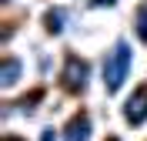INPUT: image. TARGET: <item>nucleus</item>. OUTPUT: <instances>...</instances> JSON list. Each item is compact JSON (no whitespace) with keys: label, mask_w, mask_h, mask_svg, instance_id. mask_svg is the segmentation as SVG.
<instances>
[{"label":"nucleus","mask_w":147,"mask_h":141,"mask_svg":"<svg viewBox=\"0 0 147 141\" xmlns=\"http://www.w3.org/2000/svg\"><path fill=\"white\" fill-rule=\"evenodd\" d=\"M134 27H137L140 44H147V7H140L137 14H134Z\"/></svg>","instance_id":"nucleus-6"},{"label":"nucleus","mask_w":147,"mask_h":141,"mask_svg":"<svg viewBox=\"0 0 147 141\" xmlns=\"http://www.w3.org/2000/svg\"><path fill=\"white\" fill-rule=\"evenodd\" d=\"M44 24H47V30L60 34V27H64V14H60V10H50V14L44 17Z\"/></svg>","instance_id":"nucleus-7"},{"label":"nucleus","mask_w":147,"mask_h":141,"mask_svg":"<svg viewBox=\"0 0 147 141\" xmlns=\"http://www.w3.org/2000/svg\"><path fill=\"white\" fill-rule=\"evenodd\" d=\"M124 121L130 128H140L147 121V84H137L134 94L127 97V104H124Z\"/></svg>","instance_id":"nucleus-3"},{"label":"nucleus","mask_w":147,"mask_h":141,"mask_svg":"<svg viewBox=\"0 0 147 141\" xmlns=\"http://www.w3.org/2000/svg\"><path fill=\"white\" fill-rule=\"evenodd\" d=\"M104 3H117V0H90V7H104Z\"/></svg>","instance_id":"nucleus-9"},{"label":"nucleus","mask_w":147,"mask_h":141,"mask_svg":"<svg viewBox=\"0 0 147 141\" xmlns=\"http://www.w3.org/2000/svg\"><path fill=\"white\" fill-rule=\"evenodd\" d=\"M90 131H94L90 118L80 111V114H74L70 121H67V128H64V141H90Z\"/></svg>","instance_id":"nucleus-4"},{"label":"nucleus","mask_w":147,"mask_h":141,"mask_svg":"<svg viewBox=\"0 0 147 141\" xmlns=\"http://www.w3.org/2000/svg\"><path fill=\"white\" fill-rule=\"evenodd\" d=\"M107 141H120V138H107Z\"/></svg>","instance_id":"nucleus-11"},{"label":"nucleus","mask_w":147,"mask_h":141,"mask_svg":"<svg viewBox=\"0 0 147 141\" xmlns=\"http://www.w3.org/2000/svg\"><path fill=\"white\" fill-rule=\"evenodd\" d=\"M40 141H57V131H54V128H47V131L40 134Z\"/></svg>","instance_id":"nucleus-8"},{"label":"nucleus","mask_w":147,"mask_h":141,"mask_svg":"<svg viewBox=\"0 0 147 141\" xmlns=\"http://www.w3.org/2000/svg\"><path fill=\"white\" fill-rule=\"evenodd\" d=\"M17 77H20V61L17 57H7V61H3V74H0V87H13L17 84Z\"/></svg>","instance_id":"nucleus-5"},{"label":"nucleus","mask_w":147,"mask_h":141,"mask_svg":"<svg viewBox=\"0 0 147 141\" xmlns=\"http://www.w3.org/2000/svg\"><path fill=\"white\" fill-rule=\"evenodd\" d=\"M7 141H24V138H7Z\"/></svg>","instance_id":"nucleus-10"},{"label":"nucleus","mask_w":147,"mask_h":141,"mask_svg":"<svg viewBox=\"0 0 147 141\" xmlns=\"http://www.w3.org/2000/svg\"><path fill=\"white\" fill-rule=\"evenodd\" d=\"M87 81H90V64L80 61V57H67V67H64V74H60V84L77 94V91L87 87Z\"/></svg>","instance_id":"nucleus-2"},{"label":"nucleus","mask_w":147,"mask_h":141,"mask_svg":"<svg viewBox=\"0 0 147 141\" xmlns=\"http://www.w3.org/2000/svg\"><path fill=\"white\" fill-rule=\"evenodd\" d=\"M127 71H130V44L127 40H117L114 54L104 61V87H107V94H117L124 87Z\"/></svg>","instance_id":"nucleus-1"}]
</instances>
